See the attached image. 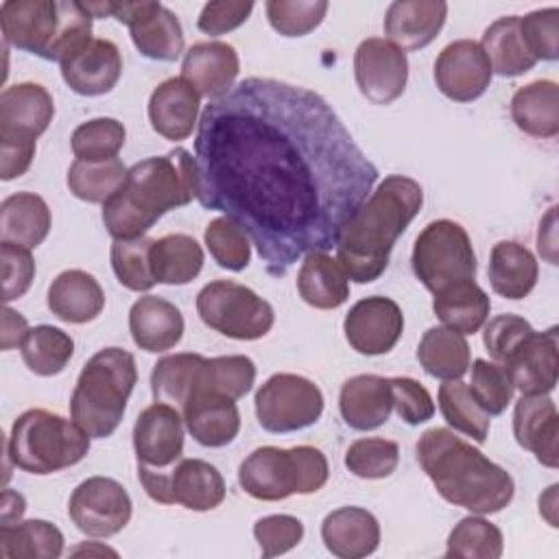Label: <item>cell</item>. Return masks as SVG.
<instances>
[{
  "instance_id": "cell-1",
  "label": "cell",
  "mask_w": 559,
  "mask_h": 559,
  "mask_svg": "<svg viewBox=\"0 0 559 559\" xmlns=\"http://www.w3.org/2000/svg\"><path fill=\"white\" fill-rule=\"evenodd\" d=\"M194 164L199 203L234 218L273 277L336 247L378 179L321 94L262 76L205 105Z\"/></svg>"
},
{
  "instance_id": "cell-2",
  "label": "cell",
  "mask_w": 559,
  "mask_h": 559,
  "mask_svg": "<svg viewBox=\"0 0 559 559\" xmlns=\"http://www.w3.org/2000/svg\"><path fill=\"white\" fill-rule=\"evenodd\" d=\"M424 205L421 186L406 175H389L341 229L336 262L347 280L369 284L389 266L395 240Z\"/></svg>"
},
{
  "instance_id": "cell-3",
  "label": "cell",
  "mask_w": 559,
  "mask_h": 559,
  "mask_svg": "<svg viewBox=\"0 0 559 559\" xmlns=\"http://www.w3.org/2000/svg\"><path fill=\"white\" fill-rule=\"evenodd\" d=\"M192 197H197V164L177 146L127 170L122 188L103 203V223L114 240L142 238L168 210L188 205Z\"/></svg>"
},
{
  "instance_id": "cell-4",
  "label": "cell",
  "mask_w": 559,
  "mask_h": 559,
  "mask_svg": "<svg viewBox=\"0 0 559 559\" xmlns=\"http://www.w3.org/2000/svg\"><path fill=\"white\" fill-rule=\"evenodd\" d=\"M417 461L437 493L476 515L502 511L515 493L511 474L448 428H430L417 441Z\"/></svg>"
},
{
  "instance_id": "cell-5",
  "label": "cell",
  "mask_w": 559,
  "mask_h": 559,
  "mask_svg": "<svg viewBox=\"0 0 559 559\" xmlns=\"http://www.w3.org/2000/svg\"><path fill=\"white\" fill-rule=\"evenodd\" d=\"M94 15L76 0H4L0 28L7 46L59 66L92 39Z\"/></svg>"
},
{
  "instance_id": "cell-6",
  "label": "cell",
  "mask_w": 559,
  "mask_h": 559,
  "mask_svg": "<svg viewBox=\"0 0 559 559\" xmlns=\"http://www.w3.org/2000/svg\"><path fill=\"white\" fill-rule=\"evenodd\" d=\"M138 382V367L131 352L105 347L81 369L70 397V417L92 437L114 435L127 411Z\"/></svg>"
},
{
  "instance_id": "cell-7",
  "label": "cell",
  "mask_w": 559,
  "mask_h": 559,
  "mask_svg": "<svg viewBox=\"0 0 559 559\" xmlns=\"http://www.w3.org/2000/svg\"><path fill=\"white\" fill-rule=\"evenodd\" d=\"M90 439L74 419L46 408H28L11 426L7 459L22 472L46 476L83 461Z\"/></svg>"
},
{
  "instance_id": "cell-8",
  "label": "cell",
  "mask_w": 559,
  "mask_h": 559,
  "mask_svg": "<svg viewBox=\"0 0 559 559\" xmlns=\"http://www.w3.org/2000/svg\"><path fill=\"white\" fill-rule=\"evenodd\" d=\"M328 459L312 445L255 448L238 467V483L245 493L264 502L284 500L293 493H314L328 483Z\"/></svg>"
},
{
  "instance_id": "cell-9",
  "label": "cell",
  "mask_w": 559,
  "mask_h": 559,
  "mask_svg": "<svg viewBox=\"0 0 559 559\" xmlns=\"http://www.w3.org/2000/svg\"><path fill=\"white\" fill-rule=\"evenodd\" d=\"M413 273L426 290H439L476 277V253L467 231L450 221L428 223L413 245Z\"/></svg>"
},
{
  "instance_id": "cell-10",
  "label": "cell",
  "mask_w": 559,
  "mask_h": 559,
  "mask_svg": "<svg viewBox=\"0 0 559 559\" xmlns=\"http://www.w3.org/2000/svg\"><path fill=\"white\" fill-rule=\"evenodd\" d=\"M197 312L210 330L236 341L262 338L275 323L273 306L231 280L205 284L197 295Z\"/></svg>"
},
{
  "instance_id": "cell-11",
  "label": "cell",
  "mask_w": 559,
  "mask_h": 559,
  "mask_svg": "<svg viewBox=\"0 0 559 559\" xmlns=\"http://www.w3.org/2000/svg\"><path fill=\"white\" fill-rule=\"evenodd\" d=\"M138 478L146 496L159 504H181L190 511H212L225 500L221 472L201 459H179L168 469L138 465Z\"/></svg>"
},
{
  "instance_id": "cell-12",
  "label": "cell",
  "mask_w": 559,
  "mask_h": 559,
  "mask_svg": "<svg viewBox=\"0 0 559 559\" xmlns=\"http://www.w3.org/2000/svg\"><path fill=\"white\" fill-rule=\"evenodd\" d=\"M255 417L266 432L304 430L323 413L321 389L297 373H273L255 393Z\"/></svg>"
},
{
  "instance_id": "cell-13",
  "label": "cell",
  "mask_w": 559,
  "mask_h": 559,
  "mask_svg": "<svg viewBox=\"0 0 559 559\" xmlns=\"http://www.w3.org/2000/svg\"><path fill=\"white\" fill-rule=\"evenodd\" d=\"M133 513L127 489L109 476H90L74 487L68 515L87 537H111L120 533Z\"/></svg>"
},
{
  "instance_id": "cell-14",
  "label": "cell",
  "mask_w": 559,
  "mask_h": 559,
  "mask_svg": "<svg viewBox=\"0 0 559 559\" xmlns=\"http://www.w3.org/2000/svg\"><path fill=\"white\" fill-rule=\"evenodd\" d=\"M111 17L129 26L133 46L148 59L175 61L183 52L181 22L162 2H111Z\"/></svg>"
},
{
  "instance_id": "cell-15",
  "label": "cell",
  "mask_w": 559,
  "mask_h": 559,
  "mask_svg": "<svg viewBox=\"0 0 559 559\" xmlns=\"http://www.w3.org/2000/svg\"><path fill=\"white\" fill-rule=\"evenodd\" d=\"M354 76L367 100L373 105H389L406 90V52L382 37L362 39L354 52Z\"/></svg>"
},
{
  "instance_id": "cell-16",
  "label": "cell",
  "mask_w": 559,
  "mask_h": 559,
  "mask_svg": "<svg viewBox=\"0 0 559 559\" xmlns=\"http://www.w3.org/2000/svg\"><path fill=\"white\" fill-rule=\"evenodd\" d=\"M343 332L354 352L362 356L386 354L404 332L402 308L389 297H365L345 314Z\"/></svg>"
},
{
  "instance_id": "cell-17",
  "label": "cell",
  "mask_w": 559,
  "mask_h": 559,
  "mask_svg": "<svg viewBox=\"0 0 559 559\" xmlns=\"http://www.w3.org/2000/svg\"><path fill=\"white\" fill-rule=\"evenodd\" d=\"M183 417L166 402L146 406L133 426V450L138 465L168 469L183 459Z\"/></svg>"
},
{
  "instance_id": "cell-18",
  "label": "cell",
  "mask_w": 559,
  "mask_h": 559,
  "mask_svg": "<svg viewBox=\"0 0 559 559\" xmlns=\"http://www.w3.org/2000/svg\"><path fill=\"white\" fill-rule=\"evenodd\" d=\"M491 66L474 39L448 44L435 61V83L443 96L456 103H469L485 94L491 83Z\"/></svg>"
},
{
  "instance_id": "cell-19",
  "label": "cell",
  "mask_w": 559,
  "mask_h": 559,
  "mask_svg": "<svg viewBox=\"0 0 559 559\" xmlns=\"http://www.w3.org/2000/svg\"><path fill=\"white\" fill-rule=\"evenodd\" d=\"M557 328L531 332L502 362L513 389L522 395H548L559 378V336Z\"/></svg>"
},
{
  "instance_id": "cell-20",
  "label": "cell",
  "mask_w": 559,
  "mask_h": 559,
  "mask_svg": "<svg viewBox=\"0 0 559 559\" xmlns=\"http://www.w3.org/2000/svg\"><path fill=\"white\" fill-rule=\"evenodd\" d=\"M55 100L39 83H15L0 94V140H35L48 129Z\"/></svg>"
},
{
  "instance_id": "cell-21",
  "label": "cell",
  "mask_w": 559,
  "mask_h": 559,
  "mask_svg": "<svg viewBox=\"0 0 559 559\" xmlns=\"http://www.w3.org/2000/svg\"><path fill=\"white\" fill-rule=\"evenodd\" d=\"M186 430L205 448H223L240 432V411L236 400L197 386L181 406Z\"/></svg>"
},
{
  "instance_id": "cell-22",
  "label": "cell",
  "mask_w": 559,
  "mask_h": 559,
  "mask_svg": "<svg viewBox=\"0 0 559 559\" xmlns=\"http://www.w3.org/2000/svg\"><path fill=\"white\" fill-rule=\"evenodd\" d=\"M122 74L118 46L103 37H92L81 50L61 63L66 85L81 96H100L116 87Z\"/></svg>"
},
{
  "instance_id": "cell-23",
  "label": "cell",
  "mask_w": 559,
  "mask_h": 559,
  "mask_svg": "<svg viewBox=\"0 0 559 559\" xmlns=\"http://www.w3.org/2000/svg\"><path fill=\"white\" fill-rule=\"evenodd\" d=\"M240 72V59L227 41H197L181 61V79L188 81L201 98H221L234 87Z\"/></svg>"
},
{
  "instance_id": "cell-24",
  "label": "cell",
  "mask_w": 559,
  "mask_h": 559,
  "mask_svg": "<svg viewBox=\"0 0 559 559\" xmlns=\"http://www.w3.org/2000/svg\"><path fill=\"white\" fill-rule=\"evenodd\" d=\"M513 435L542 465L550 469L559 465V413L548 395H522L515 402Z\"/></svg>"
},
{
  "instance_id": "cell-25",
  "label": "cell",
  "mask_w": 559,
  "mask_h": 559,
  "mask_svg": "<svg viewBox=\"0 0 559 559\" xmlns=\"http://www.w3.org/2000/svg\"><path fill=\"white\" fill-rule=\"evenodd\" d=\"M448 2L443 0H395L384 13V35L402 50L426 48L443 28Z\"/></svg>"
},
{
  "instance_id": "cell-26",
  "label": "cell",
  "mask_w": 559,
  "mask_h": 559,
  "mask_svg": "<svg viewBox=\"0 0 559 559\" xmlns=\"http://www.w3.org/2000/svg\"><path fill=\"white\" fill-rule=\"evenodd\" d=\"M199 103L201 96L181 76L162 81L148 98V120L153 131L173 142L186 140L199 124Z\"/></svg>"
},
{
  "instance_id": "cell-27",
  "label": "cell",
  "mask_w": 559,
  "mask_h": 559,
  "mask_svg": "<svg viewBox=\"0 0 559 559\" xmlns=\"http://www.w3.org/2000/svg\"><path fill=\"white\" fill-rule=\"evenodd\" d=\"M338 411L343 421L354 430L380 428L393 411L389 378L373 373L352 376L341 386Z\"/></svg>"
},
{
  "instance_id": "cell-28",
  "label": "cell",
  "mask_w": 559,
  "mask_h": 559,
  "mask_svg": "<svg viewBox=\"0 0 559 559\" xmlns=\"http://www.w3.org/2000/svg\"><path fill=\"white\" fill-rule=\"evenodd\" d=\"M321 539L338 559H362L380 544V524L362 507H341L321 522Z\"/></svg>"
},
{
  "instance_id": "cell-29",
  "label": "cell",
  "mask_w": 559,
  "mask_h": 559,
  "mask_svg": "<svg viewBox=\"0 0 559 559\" xmlns=\"http://www.w3.org/2000/svg\"><path fill=\"white\" fill-rule=\"evenodd\" d=\"M129 332L144 352L173 349L183 336L181 310L164 297L144 295L129 310Z\"/></svg>"
},
{
  "instance_id": "cell-30",
  "label": "cell",
  "mask_w": 559,
  "mask_h": 559,
  "mask_svg": "<svg viewBox=\"0 0 559 559\" xmlns=\"http://www.w3.org/2000/svg\"><path fill=\"white\" fill-rule=\"evenodd\" d=\"M48 310L66 323H90L105 308V293L98 280L81 269L59 273L48 286Z\"/></svg>"
},
{
  "instance_id": "cell-31",
  "label": "cell",
  "mask_w": 559,
  "mask_h": 559,
  "mask_svg": "<svg viewBox=\"0 0 559 559\" xmlns=\"http://www.w3.org/2000/svg\"><path fill=\"white\" fill-rule=\"evenodd\" d=\"M50 223V207L39 194H9L0 205V242L33 249L46 240Z\"/></svg>"
},
{
  "instance_id": "cell-32",
  "label": "cell",
  "mask_w": 559,
  "mask_h": 559,
  "mask_svg": "<svg viewBox=\"0 0 559 559\" xmlns=\"http://www.w3.org/2000/svg\"><path fill=\"white\" fill-rule=\"evenodd\" d=\"M489 284L504 299H524L537 284L539 266L535 255L515 240H500L489 253Z\"/></svg>"
},
{
  "instance_id": "cell-33",
  "label": "cell",
  "mask_w": 559,
  "mask_h": 559,
  "mask_svg": "<svg viewBox=\"0 0 559 559\" xmlns=\"http://www.w3.org/2000/svg\"><path fill=\"white\" fill-rule=\"evenodd\" d=\"M299 297L319 310H332L347 301L349 282L336 258L328 251H312L304 255L297 273Z\"/></svg>"
},
{
  "instance_id": "cell-34",
  "label": "cell",
  "mask_w": 559,
  "mask_h": 559,
  "mask_svg": "<svg viewBox=\"0 0 559 559\" xmlns=\"http://www.w3.org/2000/svg\"><path fill=\"white\" fill-rule=\"evenodd\" d=\"M511 118L531 138L550 140L559 133V87L539 79L520 87L511 98Z\"/></svg>"
},
{
  "instance_id": "cell-35",
  "label": "cell",
  "mask_w": 559,
  "mask_h": 559,
  "mask_svg": "<svg viewBox=\"0 0 559 559\" xmlns=\"http://www.w3.org/2000/svg\"><path fill=\"white\" fill-rule=\"evenodd\" d=\"M432 310L443 328L459 334H476L489 317V295L474 282H459L439 290L432 299Z\"/></svg>"
},
{
  "instance_id": "cell-36",
  "label": "cell",
  "mask_w": 559,
  "mask_h": 559,
  "mask_svg": "<svg viewBox=\"0 0 559 559\" xmlns=\"http://www.w3.org/2000/svg\"><path fill=\"white\" fill-rule=\"evenodd\" d=\"M148 262L157 284L183 286L201 273L203 249L188 234H166L162 238H153Z\"/></svg>"
},
{
  "instance_id": "cell-37",
  "label": "cell",
  "mask_w": 559,
  "mask_h": 559,
  "mask_svg": "<svg viewBox=\"0 0 559 559\" xmlns=\"http://www.w3.org/2000/svg\"><path fill=\"white\" fill-rule=\"evenodd\" d=\"M480 48L491 66V72L500 76H520L533 70L537 63L522 39L520 15H504L491 22L483 33Z\"/></svg>"
},
{
  "instance_id": "cell-38",
  "label": "cell",
  "mask_w": 559,
  "mask_h": 559,
  "mask_svg": "<svg viewBox=\"0 0 559 559\" xmlns=\"http://www.w3.org/2000/svg\"><path fill=\"white\" fill-rule=\"evenodd\" d=\"M417 360L432 378L461 380L469 369V343L463 334L435 325L424 332L417 345Z\"/></svg>"
},
{
  "instance_id": "cell-39",
  "label": "cell",
  "mask_w": 559,
  "mask_h": 559,
  "mask_svg": "<svg viewBox=\"0 0 559 559\" xmlns=\"http://www.w3.org/2000/svg\"><path fill=\"white\" fill-rule=\"evenodd\" d=\"M63 552V533L46 520H20L0 524V557L4 559H57Z\"/></svg>"
},
{
  "instance_id": "cell-40",
  "label": "cell",
  "mask_w": 559,
  "mask_h": 559,
  "mask_svg": "<svg viewBox=\"0 0 559 559\" xmlns=\"http://www.w3.org/2000/svg\"><path fill=\"white\" fill-rule=\"evenodd\" d=\"M205 356L181 352L168 354L153 365L151 391L155 402H166L170 406H183L188 395L201 382Z\"/></svg>"
},
{
  "instance_id": "cell-41",
  "label": "cell",
  "mask_w": 559,
  "mask_h": 559,
  "mask_svg": "<svg viewBox=\"0 0 559 559\" xmlns=\"http://www.w3.org/2000/svg\"><path fill=\"white\" fill-rule=\"evenodd\" d=\"M20 354L35 376H57L74 354V341L68 332L52 325L28 328L20 343Z\"/></svg>"
},
{
  "instance_id": "cell-42",
  "label": "cell",
  "mask_w": 559,
  "mask_h": 559,
  "mask_svg": "<svg viewBox=\"0 0 559 559\" xmlns=\"http://www.w3.org/2000/svg\"><path fill=\"white\" fill-rule=\"evenodd\" d=\"M124 164L114 157L105 162H83L76 159L68 168V188L70 192L87 203H107L127 179Z\"/></svg>"
},
{
  "instance_id": "cell-43",
  "label": "cell",
  "mask_w": 559,
  "mask_h": 559,
  "mask_svg": "<svg viewBox=\"0 0 559 559\" xmlns=\"http://www.w3.org/2000/svg\"><path fill=\"white\" fill-rule=\"evenodd\" d=\"M439 411L450 428L485 443L489 435V415L478 406L469 386L461 380H443L439 386Z\"/></svg>"
},
{
  "instance_id": "cell-44",
  "label": "cell",
  "mask_w": 559,
  "mask_h": 559,
  "mask_svg": "<svg viewBox=\"0 0 559 559\" xmlns=\"http://www.w3.org/2000/svg\"><path fill=\"white\" fill-rule=\"evenodd\" d=\"M504 550L502 533L483 515L463 518L448 535L445 557L456 559H498Z\"/></svg>"
},
{
  "instance_id": "cell-45",
  "label": "cell",
  "mask_w": 559,
  "mask_h": 559,
  "mask_svg": "<svg viewBox=\"0 0 559 559\" xmlns=\"http://www.w3.org/2000/svg\"><path fill=\"white\" fill-rule=\"evenodd\" d=\"M127 129L116 118H92L72 131L70 146L76 159L105 162L114 159L124 146Z\"/></svg>"
},
{
  "instance_id": "cell-46",
  "label": "cell",
  "mask_w": 559,
  "mask_h": 559,
  "mask_svg": "<svg viewBox=\"0 0 559 559\" xmlns=\"http://www.w3.org/2000/svg\"><path fill=\"white\" fill-rule=\"evenodd\" d=\"M253 382H255L253 360L242 354H231V356L205 358L201 382L197 386L210 389L231 400H240L251 391Z\"/></svg>"
},
{
  "instance_id": "cell-47",
  "label": "cell",
  "mask_w": 559,
  "mask_h": 559,
  "mask_svg": "<svg viewBox=\"0 0 559 559\" xmlns=\"http://www.w3.org/2000/svg\"><path fill=\"white\" fill-rule=\"evenodd\" d=\"M205 247L218 266L227 271H242L251 260V245L247 231L229 216H216L205 227Z\"/></svg>"
},
{
  "instance_id": "cell-48",
  "label": "cell",
  "mask_w": 559,
  "mask_h": 559,
  "mask_svg": "<svg viewBox=\"0 0 559 559\" xmlns=\"http://www.w3.org/2000/svg\"><path fill=\"white\" fill-rule=\"evenodd\" d=\"M400 463V445L391 439L382 437H365L356 439L345 452V467L367 480L386 478L397 469Z\"/></svg>"
},
{
  "instance_id": "cell-49",
  "label": "cell",
  "mask_w": 559,
  "mask_h": 559,
  "mask_svg": "<svg viewBox=\"0 0 559 559\" xmlns=\"http://www.w3.org/2000/svg\"><path fill=\"white\" fill-rule=\"evenodd\" d=\"M151 245L153 238L146 236L133 240H114L111 245V269L118 282L133 293L151 290L157 284L148 262Z\"/></svg>"
},
{
  "instance_id": "cell-50",
  "label": "cell",
  "mask_w": 559,
  "mask_h": 559,
  "mask_svg": "<svg viewBox=\"0 0 559 559\" xmlns=\"http://www.w3.org/2000/svg\"><path fill=\"white\" fill-rule=\"evenodd\" d=\"M271 28L284 37L312 33L328 13L325 0H269L264 4Z\"/></svg>"
},
{
  "instance_id": "cell-51",
  "label": "cell",
  "mask_w": 559,
  "mask_h": 559,
  "mask_svg": "<svg viewBox=\"0 0 559 559\" xmlns=\"http://www.w3.org/2000/svg\"><path fill=\"white\" fill-rule=\"evenodd\" d=\"M478 406L491 417L502 415L513 397V382L500 362L476 358L472 365V382L467 384Z\"/></svg>"
},
{
  "instance_id": "cell-52",
  "label": "cell",
  "mask_w": 559,
  "mask_h": 559,
  "mask_svg": "<svg viewBox=\"0 0 559 559\" xmlns=\"http://www.w3.org/2000/svg\"><path fill=\"white\" fill-rule=\"evenodd\" d=\"M520 33L528 52L537 61H555L559 57V9H537L520 17Z\"/></svg>"
},
{
  "instance_id": "cell-53",
  "label": "cell",
  "mask_w": 559,
  "mask_h": 559,
  "mask_svg": "<svg viewBox=\"0 0 559 559\" xmlns=\"http://www.w3.org/2000/svg\"><path fill=\"white\" fill-rule=\"evenodd\" d=\"M253 537L262 557H277L293 550L304 537V524L295 515H264L253 524Z\"/></svg>"
},
{
  "instance_id": "cell-54",
  "label": "cell",
  "mask_w": 559,
  "mask_h": 559,
  "mask_svg": "<svg viewBox=\"0 0 559 559\" xmlns=\"http://www.w3.org/2000/svg\"><path fill=\"white\" fill-rule=\"evenodd\" d=\"M389 384H391L393 411L402 421H406L408 426H419L432 419L435 402L421 382L397 376V378H389Z\"/></svg>"
},
{
  "instance_id": "cell-55",
  "label": "cell",
  "mask_w": 559,
  "mask_h": 559,
  "mask_svg": "<svg viewBox=\"0 0 559 559\" xmlns=\"http://www.w3.org/2000/svg\"><path fill=\"white\" fill-rule=\"evenodd\" d=\"M0 260H2V299L9 304L13 299L24 297L35 277V260L31 249L0 242Z\"/></svg>"
},
{
  "instance_id": "cell-56",
  "label": "cell",
  "mask_w": 559,
  "mask_h": 559,
  "mask_svg": "<svg viewBox=\"0 0 559 559\" xmlns=\"http://www.w3.org/2000/svg\"><path fill=\"white\" fill-rule=\"evenodd\" d=\"M533 332V325L518 314H498L485 323L483 343L496 362H504L511 352Z\"/></svg>"
},
{
  "instance_id": "cell-57",
  "label": "cell",
  "mask_w": 559,
  "mask_h": 559,
  "mask_svg": "<svg viewBox=\"0 0 559 559\" xmlns=\"http://www.w3.org/2000/svg\"><path fill=\"white\" fill-rule=\"evenodd\" d=\"M253 11V2H234V0H214L203 4L197 26L205 35H223L249 20Z\"/></svg>"
},
{
  "instance_id": "cell-58",
  "label": "cell",
  "mask_w": 559,
  "mask_h": 559,
  "mask_svg": "<svg viewBox=\"0 0 559 559\" xmlns=\"http://www.w3.org/2000/svg\"><path fill=\"white\" fill-rule=\"evenodd\" d=\"M35 140H0V177L11 181L22 177L35 157Z\"/></svg>"
},
{
  "instance_id": "cell-59",
  "label": "cell",
  "mask_w": 559,
  "mask_h": 559,
  "mask_svg": "<svg viewBox=\"0 0 559 559\" xmlns=\"http://www.w3.org/2000/svg\"><path fill=\"white\" fill-rule=\"evenodd\" d=\"M26 332H28V323H26V319H24L20 312H15L13 308L4 306V310H2V334H0V347H2L4 352H9V349L17 347V345L22 343V338H24V334H26Z\"/></svg>"
},
{
  "instance_id": "cell-60",
  "label": "cell",
  "mask_w": 559,
  "mask_h": 559,
  "mask_svg": "<svg viewBox=\"0 0 559 559\" xmlns=\"http://www.w3.org/2000/svg\"><path fill=\"white\" fill-rule=\"evenodd\" d=\"M26 511V500L22 493L4 487L2 502H0V524H13L20 522Z\"/></svg>"
},
{
  "instance_id": "cell-61",
  "label": "cell",
  "mask_w": 559,
  "mask_h": 559,
  "mask_svg": "<svg viewBox=\"0 0 559 559\" xmlns=\"http://www.w3.org/2000/svg\"><path fill=\"white\" fill-rule=\"evenodd\" d=\"M557 489H559V485H550L539 496V513L548 520L550 526H559L557 524Z\"/></svg>"
},
{
  "instance_id": "cell-62",
  "label": "cell",
  "mask_w": 559,
  "mask_h": 559,
  "mask_svg": "<svg viewBox=\"0 0 559 559\" xmlns=\"http://www.w3.org/2000/svg\"><path fill=\"white\" fill-rule=\"evenodd\" d=\"M74 555H81V552H87V555H92V552H98V555H118L116 550H111V548H107V546H98V548H94V546H90V544H83V546H79L76 550H72Z\"/></svg>"
}]
</instances>
